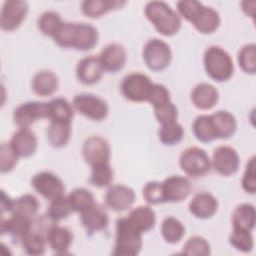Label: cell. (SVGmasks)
I'll list each match as a JSON object with an SVG mask.
<instances>
[{"label": "cell", "instance_id": "816d5d0a", "mask_svg": "<svg viewBox=\"0 0 256 256\" xmlns=\"http://www.w3.org/2000/svg\"><path fill=\"white\" fill-rule=\"evenodd\" d=\"M253 1H243L241 3V6H242V10L243 12L247 15V16H250V17H254V12H255V5L250 7V5L252 4Z\"/></svg>", "mask_w": 256, "mask_h": 256}, {"label": "cell", "instance_id": "8d00e7d4", "mask_svg": "<svg viewBox=\"0 0 256 256\" xmlns=\"http://www.w3.org/2000/svg\"><path fill=\"white\" fill-rule=\"evenodd\" d=\"M91 175L89 182L97 188L109 187L112 185L114 172L110 163H101L91 167Z\"/></svg>", "mask_w": 256, "mask_h": 256}, {"label": "cell", "instance_id": "484cf974", "mask_svg": "<svg viewBox=\"0 0 256 256\" xmlns=\"http://www.w3.org/2000/svg\"><path fill=\"white\" fill-rule=\"evenodd\" d=\"M217 139H227L237 130V121L234 115L226 110H219L210 115Z\"/></svg>", "mask_w": 256, "mask_h": 256}, {"label": "cell", "instance_id": "60d3db41", "mask_svg": "<svg viewBox=\"0 0 256 256\" xmlns=\"http://www.w3.org/2000/svg\"><path fill=\"white\" fill-rule=\"evenodd\" d=\"M238 64L243 72L255 74L256 72V45L249 43L244 45L238 52Z\"/></svg>", "mask_w": 256, "mask_h": 256}, {"label": "cell", "instance_id": "7402d4cb", "mask_svg": "<svg viewBox=\"0 0 256 256\" xmlns=\"http://www.w3.org/2000/svg\"><path fill=\"white\" fill-rule=\"evenodd\" d=\"M191 102L199 110L212 109L219 100L218 90L210 83L202 82L197 84L191 91Z\"/></svg>", "mask_w": 256, "mask_h": 256}, {"label": "cell", "instance_id": "74e56055", "mask_svg": "<svg viewBox=\"0 0 256 256\" xmlns=\"http://www.w3.org/2000/svg\"><path fill=\"white\" fill-rule=\"evenodd\" d=\"M67 200L72 208V211L77 213H81L95 202L92 192L85 188H76L72 190L68 194Z\"/></svg>", "mask_w": 256, "mask_h": 256}, {"label": "cell", "instance_id": "c3c4849f", "mask_svg": "<svg viewBox=\"0 0 256 256\" xmlns=\"http://www.w3.org/2000/svg\"><path fill=\"white\" fill-rule=\"evenodd\" d=\"M154 114L158 123L163 125V124L177 121L178 109L171 101H169L165 104H162L154 108Z\"/></svg>", "mask_w": 256, "mask_h": 256}, {"label": "cell", "instance_id": "ab89813d", "mask_svg": "<svg viewBox=\"0 0 256 256\" xmlns=\"http://www.w3.org/2000/svg\"><path fill=\"white\" fill-rule=\"evenodd\" d=\"M72 208L67 200V197L61 196L50 201L47 209V217L52 222H59L66 219L72 213Z\"/></svg>", "mask_w": 256, "mask_h": 256}, {"label": "cell", "instance_id": "cb8c5ba5", "mask_svg": "<svg viewBox=\"0 0 256 256\" xmlns=\"http://www.w3.org/2000/svg\"><path fill=\"white\" fill-rule=\"evenodd\" d=\"M59 81L56 74L51 70H40L38 71L32 79L31 88L32 91L40 96L47 97L51 96L58 89Z\"/></svg>", "mask_w": 256, "mask_h": 256}, {"label": "cell", "instance_id": "7c38bea8", "mask_svg": "<svg viewBox=\"0 0 256 256\" xmlns=\"http://www.w3.org/2000/svg\"><path fill=\"white\" fill-rule=\"evenodd\" d=\"M240 166V157L236 149L231 146L221 145L214 149L211 159V167L222 176L235 174Z\"/></svg>", "mask_w": 256, "mask_h": 256}, {"label": "cell", "instance_id": "3957f363", "mask_svg": "<svg viewBox=\"0 0 256 256\" xmlns=\"http://www.w3.org/2000/svg\"><path fill=\"white\" fill-rule=\"evenodd\" d=\"M142 233L127 219L121 217L116 221L115 243L112 254L116 256H135L142 249Z\"/></svg>", "mask_w": 256, "mask_h": 256}, {"label": "cell", "instance_id": "7a4b0ae2", "mask_svg": "<svg viewBox=\"0 0 256 256\" xmlns=\"http://www.w3.org/2000/svg\"><path fill=\"white\" fill-rule=\"evenodd\" d=\"M144 14L156 31L163 36H173L181 29L180 16L166 2H148L144 8Z\"/></svg>", "mask_w": 256, "mask_h": 256}, {"label": "cell", "instance_id": "f1b7e54d", "mask_svg": "<svg viewBox=\"0 0 256 256\" xmlns=\"http://www.w3.org/2000/svg\"><path fill=\"white\" fill-rule=\"evenodd\" d=\"M125 4L126 1L122 0H85L81 3V11L89 18H99L109 11L122 8Z\"/></svg>", "mask_w": 256, "mask_h": 256}, {"label": "cell", "instance_id": "b9f144b4", "mask_svg": "<svg viewBox=\"0 0 256 256\" xmlns=\"http://www.w3.org/2000/svg\"><path fill=\"white\" fill-rule=\"evenodd\" d=\"M229 243L236 250L249 253L254 248V238L251 231L233 229L229 236Z\"/></svg>", "mask_w": 256, "mask_h": 256}, {"label": "cell", "instance_id": "603a6c76", "mask_svg": "<svg viewBox=\"0 0 256 256\" xmlns=\"http://www.w3.org/2000/svg\"><path fill=\"white\" fill-rule=\"evenodd\" d=\"M32 219L20 215L11 214L7 219L1 221V233L11 236L16 240H22L29 232L32 231Z\"/></svg>", "mask_w": 256, "mask_h": 256}, {"label": "cell", "instance_id": "52a82bcc", "mask_svg": "<svg viewBox=\"0 0 256 256\" xmlns=\"http://www.w3.org/2000/svg\"><path fill=\"white\" fill-rule=\"evenodd\" d=\"M153 82L144 73L132 72L126 75L120 84V90L125 99L140 103L148 100Z\"/></svg>", "mask_w": 256, "mask_h": 256}, {"label": "cell", "instance_id": "d6986e66", "mask_svg": "<svg viewBox=\"0 0 256 256\" xmlns=\"http://www.w3.org/2000/svg\"><path fill=\"white\" fill-rule=\"evenodd\" d=\"M104 73L99 57L90 55L82 58L76 66V77L79 82L85 85L98 83Z\"/></svg>", "mask_w": 256, "mask_h": 256}, {"label": "cell", "instance_id": "f907efd6", "mask_svg": "<svg viewBox=\"0 0 256 256\" xmlns=\"http://www.w3.org/2000/svg\"><path fill=\"white\" fill-rule=\"evenodd\" d=\"M13 205V199H11L5 191H1V211L4 212H10Z\"/></svg>", "mask_w": 256, "mask_h": 256}, {"label": "cell", "instance_id": "f6af8a7d", "mask_svg": "<svg viewBox=\"0 0 256 256\" xmlns=\"http://www.w3.org/2000/svg\"><path fill=\"white\" fill-rule=\"evenodd\" d=\"M204 5L196 0H181L176 3L177 13L180 18L192 23Z\"/></svg>", "mask_w": 256, "mask_h": 256}, {"label": "cell", "instance_id": "9a60e30c", "mask_svg": "<svg viewBox=\"0 0 256 256\" xmlns=\"http://www.w3.org/2000/svg\"><path fill=\"white\" fill-rule=\"evenodd\" d=\"M164 202L178 203L187 199L192 186L188 178L180 175H172L162 182Z\"/></svg>", "mask_w": 256, "mask_h": 256}, {"label": "cell", "instance_id": "9c48e42d", "mask_svg": "<svg viewBox=\"0 0 256 256\" xmlns=\"http://www.w3.org/2000/svg\"><path fill=\"white\" fill-rule=\"evenodd\" d=\"M29 5L24 0L4 1L0 11V27L3 31L12 32L18 29L26 19Z\"/></svg>", "mask_w": 256, "mask_h": 256}, {"label": "cell", "instance_id": "681fc988", "mask_svg": "<svg viewBox=\"0 0 256 256\" xmlns=\"http://www.w3.org/2000/svg\"><path fill=\"white\" fill-rule=\"evenodd\" d=\"M169 101H171L170 92L166 88V86L159 83H153L149 92L147 102H149L153 106V108H156Z\"/></svg>", "mask_w": 256, "mask_h": 256}, {"label": "cell", "instance_id": "5b68a950", "mask_svg": "<svg viewBox=\"0 0 256 256\" xmlns=\"http://www.w3.org/2000/svg\"><path fill=\"white\" fill-rule=\"evenodd\" d=\"M142 58L149 70L161 72L170 65L172 51L165 41L158 38H152L143 46Z\"/></svg>", "mask_w": 256, "mask_h": 256}, {"label": "cell", "instance_id": "e0dca14e", "mask_svg": "<svg viewBox=\"0 0 256 256\" xmlns=\"http://www.w3.org/2000/svg\"><path fill=\"white\" fill-rule=\"evenodd\" d=\"M80 214V220L88 233H97L107 228L109 215L104 206L94 202Z\"/></svg>", "mask_w": 256, "mask_h": 256}, {"label": "cell", "instance_id": "f35d334b", "mask_svg": "<svg viewBox=\"0 0 256 256\" xmlns=\"http://www.w3.org/2000/svg\"><path fill=\"white\" fill-rule=\"evenodd\" d=\"M46 237L36 231L29 232L22 240L21 244L26 254L32 256H39L45 253Z\"/></svg>", "mask_w": 256, "mask_h": 256}, {"label": "cell", "instance_id": "8992f818", "mask_svg": "<svg viewBox=\"0 0 256 256\" xmlns=\"http://www.w3.org/2000/svg\"><path fill=\"white\" fill-rule=\"evenodd\" d=\"M181 170L192 178L203 177L211 170V160L207 152L200 147H188L179 157Z\"/></svg>", "mask_w": 256, "mask_h": 256}, {"label": "cell", "instance_id": "836d02e7", "mask_svg": "<svg viewBox=\"0 0 256 256\" xmlns=\"http://www.w3.org/2000/svg\"><path fill=\"white\" fill-rule=\"evenodd\" d=\"M195 138L202 143H209L217 139L210 115H199L192 124Z\"/></svg>", "mask_w": 256, "mask_h": 256}, {"label": "cell", "instance_id": "f546056e", "mask_svg": "<svg viewBox=\"0 0 256 256\" xmlns=\"http://www.w3.org/2000/svg\"><path fill=\"white\" fill-rule=\"evenodd\" d=\"M233 229H240L246 231H253L256 223L255 207L249 203H242L238 205L231 217Z\"/></svg>", "mask_w": 256, "mask_h": 256}, {"label": "cell", "instance_id": "ba28073f", "mask_svg": "<svg viewBox=\"0 0 256 256\" xmlns=\"http://www.w3.org/2000/svg\"><path fill=\"white\" fill-rule=\"evenodd\" d=\"M72 106L79 114L93 121H102L109 114L107 102L99 96L83 93L73 98Z\"/></svg>", "mask_w": 256, "mask_h": 256}, {"label": "cell", "instance_id": "44dd1931", "mask_svg": "<svg viewBox=\"0 0 256 256\" xmlns=\"http://www.w3.org/2000/svg\"><path fill=\"white\" fill-rule=\"evenodd\" d=\"M45 237L47 244L57 255L67 254L73 243V234L71 230L65 226L57 224L49 227Z\"/></svg>", "mask_w": 256, "mask_h": 256}, {"label": "cell", "instance_id": "83f0119b", "mask_svg": "<svg viewBox=\"0 0 256 256\" xmlns=\"http://www.w3.org/2000/svg\"><path fill=\"white\" fill-rule=\"evenodd\" d=\"M191 24L201 34H212L219 28L221 17L215 9L204 5Z\"/></svg>", "mask_w": 256, "mask_h": 256}, {"label": "cell", "instance_id": "5bb4252c", "mask_svg": "<svg viewBox=\"0 0 256 256\" xmlns=\"http://www.w3.org/2000/svg\"><path fill=\"white\" fill-rule=\"evenodd\" d=\"M135 199L134 190L124 184L110 185L104 196L105 206L114 212H123L131 208Z\"/></svg>", "mask_w": 256, "mask_h": 256}, {"label": "cell", "instance_id": "8fae6325", "mask_svg": "<svg viewBox=\"0 0 256 256\" xmlns=\"http://www.w3.org/2000/svg\"><path fill=\"white\" fill-rule=\"evenodd\" d=\"M82 156L91 167L101 163H108L111 158L110 144L104 137L92 135L83 143Z\"/></svg>", "mask_w": 256, "mask_h": 256}, {"label": "cell", "instance_id": "7bdbcfd3", "mask_svg": "<svg viewBox=\"0 0 256 256\" xmlns=\"http://www.w3.org/2000/svg\"><path fill=\"white\" fill-rule=\"evenodd\" d=\"M181 253L186 255L208 256L211 254V247L204 237L195 235L187 239L183 245Z\"/></svg>", "mask_w": 256, "mask_h": 256}, {"label": "cell", "instance_id": "d6a6232c", "mask_svg": "<svg viewBox=\"0 0 256 256\" xmlns=\"http://www.w3.org/2000/svg\"><path fill=\"white\" fill-rule=\"evenodd\" d=\"M161 235L169 244H176L185 235V227L183 223L173 216H168L161 223Z\"/></svg>", "mask_w": 256, "mask_h": 256}, {"label": "cell", "instance_id": "ffe728a7", "mask_svg": "<svg viewBox=\"0 0 256 256\" xmlns=\"http://www.w3.org/2000/svg\"><path fill=\"white\" fill-rule=\"evenodd\" d=\"M217 198L209 192L196 193L189 203V212L198 219H209L218 210Z\"/></svg>", "mask_w": 256, "mask_h": 256}, {"label": "cell", "instance_id": "4316f807", "mask_svg": "<svg viewBox=\"0 0 256 256\" xmlns=\"http://www.w3.org/2000/svg\"><path fill=\"white\" fill-rule=\"evenodd\" d=\"M47 118L50 122L71 123L74 116V108L63 97H56L47 102Z\"/></svg>", "mask_w": 256, "mask_h": 256}, {"label": "cell", "instance_id": "e575fe53", "mask_svg": "<svg viewBox=\"0 0 256 256\" xmlns=\"http://www.w3.org/2000/svg\"><path fill=\"white\" fill-rule=\"evenodd\" d=\"M63 23L64 21L62 20L59 13L55 11H45L39 16L37 26L43 35L54 38V36L62 27Z\"/></svg>", "mask_w": 256, "mask_h": 256}, {"label": "cell", "instance_id": "30bf717a", "mask_svg": "<svg viewBox=\"0 0 256 256\" xmlns=\"http://www.w3.org/2000/svg\"><path fill=\"white\" fill-rule=\"evenodd\" d=\"M31 185L38 194L49 201L64 196V183L53 172L41 171L36 173L31 179Z\"/></svg>", "mask_w": 256, "mask_h": 256}, {"label": "cell", "instance_id": "4dcf8cb0", "mask_svg": "<svg viewBox=\"0 0 256 256\" xmlns=\"http://www.w3.org/2000/svg\"><path fill=\"white\" fill-rule=\"evenodd\" d=\"M71 123L50 122L47 128V140L54 148L66 146L71 137Z\"/></svg>", "mask_w": 256, "mask_h": 256}, {"label": "cell", "instance_id": "bcb514c9", "mask_svg": "<svg viewBox=\"0 0 256 256\" xmlns=\"http://www.w3.org/2000/svg\"><path fill=\"white\" fill-rule=\"evenodd\" d=\"M19 157L11 148L9 142H3L0 146V171L8 173L17 165Z\"/></svg>", "mask_w": 256, "mask_h": 256}, {"label": "cell", "instance_id": "7dc6e473", "mask_svg": "<svg viewBox=\"0 0 256 256\" xmlns=\"http://www.w3.org/2000/svg\"><path fill=\"white\" fill-rule=\"evenodd\" d=\"M242 188L246 193L255 194L256 193V158L252 156L245 167L243 177H242Z\"/></svg>", "mask_w": 256, "mask_h": 256}, {"label": "cell", "instance_id": "d4e9b609", "mask_svg": "<svg viewBox=\"0 0 256 256\" xmlns=\"http://www.w3.org/2000/svg\"><path fill=\"white\" fill-rule=\"evenodd\" d=\"M126 217L142 234L152 230L156 224V213L148 205H140L133 208Z\"/></svg>", "mask_w": 256, "mask_h": 256}, {"label": "cell", "instance_id": "d590c367", "mask_svg": "<svg viewBox=\"0 0 256 256\" xmlns=\"http://www.w3.org/2000/svg\"><path fill=\"white\" fill-rule=\"evenodd\" d=\"M184 137V129L177 121L161 125L158 131L160 142L166 146L177 145Z\"/></svg>", "mask_w": 256, "mask_h": 256}, {"label": "cell", "instance_id": "ac0fdd59", "mask_svg": "<svg viewBox=\"0 0 256 256\" xmlns=\"http://www.w3.org/2000/svg\"><path fill=\"white\" fill-rule=\"evenodd\" d=\"M9 144L19 158H27L35 154L38 140L35 133L29 128H19L13 133Z\"/></svg>", "mask_w": 256, "mask_h": 256}, {"label": "cell", "instance_id": "2e32d148", "mask_svg": "<svg viewBox=\"0 0 256 256\" xmlns=\"http://www.w3.org/2000/svg\"><path fill=\"white\" fill-rule=\"evenodd\" d=\"M98 57L104 71L116 73L125 66L127 51L125 47L119 43H110L101 50Z\"/></svg>", "mask_w": 256, "mask_h": 256}, {"label": "cell", "instance_id": "1f68e13d", "mask_svg": "<svg viewBox=\"0 0 256 256\" xmlns=\"http://www.w3.org/2000/svg\"><path fill=\"white\" fill-rule=\"evenodd\" d=\"M40 207L38 199L32 194H24L13 199V205L10 213L33 219Z\"/></svg>", "mask_w": 256, "mask_h": 256}, {"label": "cell", "instance_id": "4fadbf2b", "mask_svg": "<svg viewBox=\"0 0 256 256\" xmlns=\"http://www.w3.org/2000/svg\"><path fill=\"white\" fill-rule=\"evenodd\" d=\"M47 102L28 101L15 108L13 120L18 128H30L36 121L47 118Z\"/></svg>", "mask_w": 256, "mask_h": 256}, {"label": "cell", "instance_id": "277c9868", "mask_svg": "<svg viewBox=\"0 0 256 256\" xmlns=\"http://www.w3.org/2000/svg\"><path fill=\"white\" fill-rule=\"evenodd\" d=\"M203 64L206 74L216 82L227 81L234 73V64L230 54L216 45L209 46L205 50Z\"/></svg>", "mask_w": 256, "mask_h": 256}, {"label": "cell", "instance_id": "ee69618b", "mask_svg": "<svg viewBox=\"0 0 256 256\" xmlns=\"http://www.w3.org/2000/svg\"><path fill=\"white\" fill-rule=\"evenodd\" d=\"M142 196L147 204L157 205L164 202L162 182L159 181H148L142 189Z\"/></svg>", "mask_w": 256, "mask_h": 256}, {"label": "cell", "instance_id": "6da1fadb", "mask_svg": "<svg viewBox=\"0 0 256 256\" xmlns=\"http://www.w3.org/2000/svg\"><path fill=\"white\" fill-rule=\"evenodd\" d=\"M53 40L61 48L89 51L97 45L99 34L91 24L64 22Z\"/></svg>", "mask_w": 256, "mask_h": 256}]
</instances>
